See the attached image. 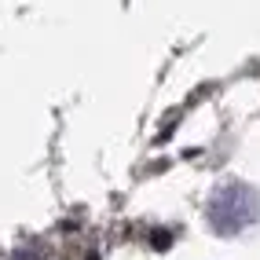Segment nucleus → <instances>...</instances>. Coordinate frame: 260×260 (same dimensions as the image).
I'll list each match as a JSON object with an SVG mask.
<instances>
[{
  "label": "nucleus",
  "mask_w": 260,
  "mask_h": 260,
  "mask_svg": "<svg viewBox=\"0 0 260 260\" xmlns=\"http://www.w3.org/2000/svg\"><path fill=\"white\" fill-rule=\"evenodd\" d=\"M260 213V202L249 187H242V183H231V187H223L216 190V198L209 205V220H213V228L223 231V235H235L242 228H249V223L256 220Z\"/></svg>",
  "instance_id": "nucleus-1"
}]
</instances>
